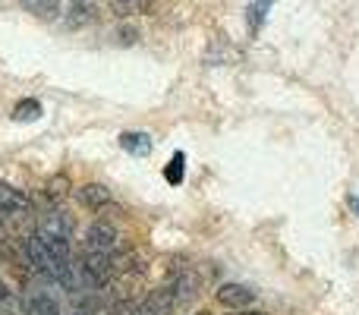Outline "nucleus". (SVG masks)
<instances>
[{"label": "nucleus", "instance_id": "1", "mask_svg": "<svg viewBox=\"0 0 359 315\" xmlns=\"http://www.w3.org/2000/svg\"><path fill=\"white\" fill-rule=\"evenodd\" d=\"M82 274H86L88 284L104 287L107 281L117 274V262H114V253H86V255H82Z\"/></svg>", "mask_w": 359, "mask_h": 315}, {"label": "nucleus", "instance_id": "2", "mask_svg": "<svg viewBox=\"0 0 359 315\" xmlns=\"http://www.w3.org/2000/svg\"><path fill=\"white\" fill-rule=\"evenodd\" d=\"M120 234L111 221H92L86 230V253H117Z\"/></svg>", "mask_w": 359, "mask_h": 315}, {"label": "nucleus", "instance_id": "3", "mask_svg": "<svg viewBox=\"0 0 359 315\" xmlns=\"http://www.w3.org/2000/svg\"><path fill=\"white\" fill-rule=\"evenodd\" d=\"M168 290L174 293V306L189 303L192 297L198 293V278L189 265H174L170 268V278H168Z\"/></svg>", "mask_w": 359, "mask_h": 315}, {"label": "nucleus", "instance_id": "4", "mask_svg": "<svg viewBox=\"0 0 359 315\" xmlns=\"http://www.w3.org/2000/svg\"><path fill=\"white\" fill-rule=\"evenodd\" d=\"M215 300L224 306V309L236 312V309H252L255 303V290H249L246 284H221L215 290Z\"/></svg>", "mask_w": 359, "mask_h": 315}, {"label": "nucleus", "instance_id": "5", "mask_svg": "<svg viewBox=\"0 0 359 315\" xmlns=\"http://www.w3.org/2000/svg\"><path fill=\"white\" fill-rule=\"evenodd\" d=\"M76 199H79V205H82V208H88V211H104L107 205L114 202L111 189H107V186H101V183L79 186V189H76Z\"/></svg>", "mask_w": 359, "mask_h": 315}, {"label": "nucleus", "instance_id": "6", "mask_svg": "<svg viewBox=\"0 0 359 315\" xmlns=\"http://www.w3.org/2000/svg\"><path fill=\"white\" fill-rule=\"evenodd\" d=\"M32 208V199L10 183H0V215H25Z\"/></svg>", "mask_w": 359, "mask_h": 315}, {"label": "nucleus", "instance_id": "7", "mask_svg": "<svg viewBox=\"0 0 359 315\" xmlns=\"http://www.w3.org/2000/svg\"><path fill=\"white\" fill-rule=\"evenodd\" d=\"M120 149L130 152L133 158H149L151 155V136L149 133H123V136H120Z\"/></svg>", "mask_w": 359, "mask_h": 315}, {"label": "nucleus", "instance_id": "8", "mask_svg": "<svg viewBox=\"0 0 359 315\" xmlns=\"http://www.w3.org/2000/svg\"><path fill=\"white\" fill-rule=\"evenodd\" d=\"M22 309L25 315H60V303L48 293H32V297H25Z\"/></svg>", "mask_w": 359, "mask_h": 315}, {"label": "nucleus", "instance_id": "9", "mask_svg": "<svg viewBox=\"0 0 359 315\" xmlns=\"http://www.w3.org/2000/svg\"><path fill=\"white\" fill-rule=\"evenodd\" d=\"M38 117H41V105L35 98H22L13 107V120H19V123H35Z\"/></svg>", "mask_w": 359, "mask_h": 315}, {"label": "nucleus", "instance_id": "10", "mask_svg": "<svg viewBox=\"0 0 359 315\" xmlns=\"http://www.w3.org/2000/svg\"><path fill=\"white\" fill-rule=\"evenodd\" d=\"M268 10H271V0H252L246 10V22H249V35H255L259 32V25L265 22Z\"/></svg>", "mask_w": 359, "mask_h": 315}, {"label": "nucleus", "instance_id": "11", "mask_svg": "<svg viewBox=\"0 0 359 315\" xmlns=\"http://www.w3.org/2000/svg\"><path fill=\"white\" fill-rule=\"evenodd\" d=\"M183 161H186L183 152H174V158H170V164L164 167V180H168L170 186H180V183H183Z\"/></svg>", "mask_w": 359, "mask_h": 315}, {"label": "nucleus", "instance_id": "12", "mask_svg": "<svg viewBox=\"0 0 359 315\" xmlns=\"http://www.w3.org/2000/svg\"><path fill=\"white\" fill-rule=\"evenodd\" d=\"M67 192H69V180L63 177V173H57V177L48 183V199H50V202H63V199H67Z\"/></svg>", "mask_w": 359, "mask_h": 315}, {"label": "nucleus", "instance_id": "13", "mask_svg": "<svg viewBox=\"0 0 359 315\" xmlns=\"http://www.w3.org/2000/svg\"><path fill=\"white\" fill-rule=\"evenodd\" d=\"M230 315H265V312H259V309H236V312H230Z\"/></svg>", "mask_w": 359, "mask_h": 315}, {"label": "nucleus", "instance_id": "14", "mask_svg": "<svg viewBox=\"0 0 359 315\" xmlns=\"http://www.w3.org/2000/svg\"><path fill=\"white\" fill-rule=\"evenodd\" d=\"M6 297H10V290H6V284H4V281H0V303H4Z\"/></svg>", "mask_w": 359, "mask_h": 315}, {"label": "nucleus", "instance_id": "15", "mask_svg": "<svg viewBox=\"0 0 359 315\" xmlns=\"http://www.w3.org/2000/svg\"><path fill=\"white\" fill-rule=\"evenodd\" d=\"M350 208H353L356 215H359V196H353V199H350Z\"/></svg>", "mask_w": 359, "mask_h": 315}, {"label": "nucleus", "instance_id": "16", "mask_svg": "<svg viewBox=\"0 0 359 315\" xmlns=\"http://www.w3.org/2000/svg\"><path fill=\"white\" fill-rule=\"evenodd\" d=\"M73 4H88V0H73Z\"/></svg>", "mask_w": 359, "mask_h": 315}, {"label": "nucleus", "instance_id": "17", "mask_svg": "<svg viewBox=\"0 0 359 315\" xmlns=\"http://www.w3.org/2000/svg\"><path fill=\"white\" fill-rule=\"evenodd\" d=\"M123 4H126V0H123Z\"/></svg>", "mask_w": 359, "mask_h": 315}]
</instances>
